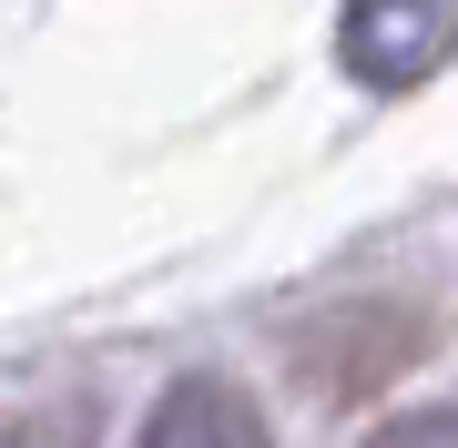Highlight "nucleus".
<instances>
[{"instance_id": "nucleus-1", "label": "nucleus", "mask_w": 458, "mask_h": 448, "mask_svg": "<svg viewBox=\"0 0 458 448\" xmlns=\"http://www.w3.org/2000/svg\"><path fill=\"white\" fill-rule=\"evenodd\" d=\"M336 51H346L357 82L408 92V82H428V72L458 51V0H346Z\"/></svg>"}, {"instance_id": "nucleus-2", "label": "nucleus", "mask_w": 458, "mask_h": 448, "mask_svg": "<svg viewBox=\"0 0 458 448\" xmlns=\"http://www.w3.org/2000/svg\"><path fill=\"white\" fill-rule=\"evenodd\" d=\"M132 448H276L265 438V408L234 377H174L153 418L132 428Z\"/></svg>"}, {"instance_id": "nucleus-3", "label": "nucleus", "mask_w": 458, "mask_h": 448, "mask_svg": "<svg viewBox=\"0 0 458 448\" xmlns=\"http://www.w3.org/2000/svg\"><path fill=\"white\" fill-rule=\"evenodd\" d=\"M0 448H92V398L31 408V418H21V428H0Z\"/></svg>"}]
</instances>
